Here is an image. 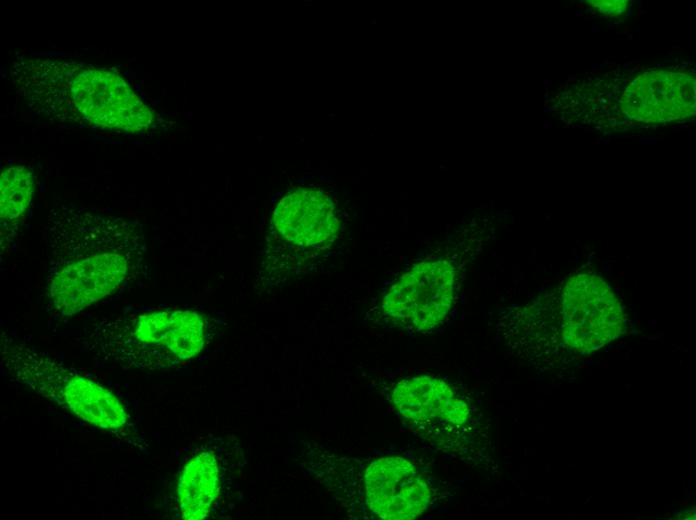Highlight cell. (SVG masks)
Masks as SVG:
<instances>
[{
  "instance_id": "obj_1",
  "label": "cell",
  "mask_w": 696,
  "mask_h": 520,
  "mask_svg": "<svg viewBox=\"0 0 696 520\" xmlns=\"http://www.w3.org/2000/svg\"><path fill=\"white\" fill-rule=\"evenodd\" d=\"M50 257L46 296L62 316H71L142 275L146 242L142 226L61 205L48 217Z\"/></svg>"
},
{
  "instance_id": "obj_2",
  "label": "cell",
  "mask_w": 696,
  "mask_h": 520,
  "mask_svg": "<svg viewBox=\"0 0 696 520\" xmlns=\"http://www.w3.org/2000/svg\"><path fill=\"white\" fill-rule=\"evenodd\" d=\"M204 339V321L191 310L123 313L98 319L84 329L88 350L123 370L171 367L199 354Z\"/></svg>"
},
{
  "instance_id": "obj_3",
  "label": "cell",
  "mask_w": 696,
  "mask_h": 520,
  "mask_svg": "<svg viewBox=\"0 0 696 520\" xmlns=\"http://www.w3.org/2000/svg\"><path fill=\"white\" fill-rule=\"evenodd\" d=\"M0 351L2 366L11 380L142 450V439L137 437L127 410L108 388L14 334L2 333Z\"/></svg>"
},
{
  "instance_id": "obj_4",
  "label": "cell",
  "mask_w": 696,
  "mask_h": 520,
  "mask_svg": "<svg viewBox=\"0 0 696 520\" xmlns=\"http://www.w3.org/2000/svg\"><path fill=\"white\" fill-rule=\"evenodd\" d=\"M556 304V340L560 347L586 355L618 338L625 329V314L600 277L579 273L570 277ZM561 348V347H560Z\"/></svg>"
},
{
  "instance_id": "obj_5",
  "label": "cell",
  "mask_w": 696,
  "mask_h": 520,
  "mask_svg": "<svg viewBox=\"0 0 696 520\" xmlns=\"http://www.w3.org/2000/svg\"><path fill=\"white\" fill-rule=\"evenodd\" d=\"M454 268L446 260L421 262L388 290L382 309L405 328L422 331L438 325L453 301Z\"/></svg>"
},
{
  "instance_id": "obj_6",
  "label": "cell",
  "mask_w": 696,
  "mask_h": 520,
  "mask_svg": "<svg viewBox=\"0 0 696 520\" xmlns=\"http://www.w3.org/2000/svg\"><path fill=\"white\" fill-rule=\"evenodd\" d=\"M71 99L79 116L102 128L138 132L153 120L148 106L111 70H80L71 84Z\"/></svg>"
},
{
  "instance_id": "obj_7",
  "label": "cell",
  "mask_w": 696,
  "mask_h": 520,
  "mask_svg": "<svg viewBox=\"0 0 696 520\" xmlns=\"http://www.w3.org/2000/svg\"><path fill=\"white\" fill-rule=\"evenodd\" d=\"M366 500L371 511L387 520H409L429 505L430 490L415 466L401 457H384L366 469Z\"/></svg>"
},
{
  "instance_id": "obj_8",
  "label": "cell",
  "mask_w": 696,
  "mask_h": 520,
  "mask_svg": "<svg viewBox=\"0 0 696 520\" xmlns=\"http://www.w3.org/2000/svg\"><path fill=\"white\" fill-rule=\"evenodd\" d=\"M392 399L398 412L419 429L449 434L465 428L470 420L468 404L444 381L418 376L399 382Z\"/></svg>"
},
{
  "instance_id": "obj_9",
  "label": "cell",
  "mask_w": 696,
  "mask_h": 520,
  "mask_svg": "<svg viewBox=\"0 0 696 520\" xmlns=\"http://www.w3.org/2000/svg\"><path fill=\"white\" fill-rule=\"evenodd\" d=\"M273 224L284 239L304 246L324 243L338 230L331 199L309 189H297L284 196L273 212Z\"/></svg>"
},
{
  "instance_id": "obj_10",
  "label": "cell",
  "mask_w": 696,
  "mask_h": 520,
  "mask_svg": "<svg viewBox=\"0 0 696 520\" xmlns=\"http://www.w3.org/2000/svg\"><path fill=\"white\" fill-rule=\"evenodd\" d=\"M220 456L213 448L196 452L184 465L176 485L180 515L183 519L209 517L222 487Z\"/></svg>"
},
{
  "instance_id": "obj_11",
  "label": "cell",
  "mask_w": 696,
  "mask_h": 520,
  "mask_svg": "<svg viewBox=\"0 0 696 520\" xmlns=\"http://www.w3.org/2000/svg\"><path fill=\"white\" fill-rule=\"evenodd\" d=\"M34 193L32 170L25 165L6 168L0 180V210L3 230L17 220L30 204Z\"/></svg>"
}]
</instances>
